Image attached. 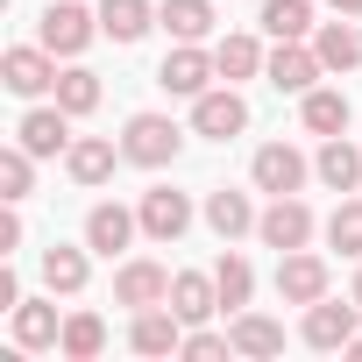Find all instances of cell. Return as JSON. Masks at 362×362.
<instances>
[{"instance_id":"obj_1","label":"cell","mask_w":362,"mask_h":362,"mask_svg":"<svg viewBox=\"0 0 362 362\" xmlns=\"http://www.w3.org/2000/svg\"><path fill=\"white\" fill-rule=\"evenodd\" d=\"M177 149H185V135H177V121H170V114H135V121H128V135H121V156H128V163H142V170L177 163Z\"/></svg>"},{"instance_id":"obj_2","label":"cell","mask_w":362,"mask_h":362,"mask_svg":"<svg viewBox=\"0 0 362 362\" xmlns=\"http://www.w3.org/2000/svg\"><path fill=\"white\" fill-rule=\"evenodd\" d=\"M256 235H263V249L291 256V249H305V242H313V206H305L298 192H284V199H270V206L256 214Z\"/></svg>"},{"instance_id":"obj_3","label":"cell","mask_w":362,"mask_h":362,"mask_svg":"<svg viewBox=\"0 0 362 362\" xmlns=\"http://www.w3.org/2000/svg\"><path fill=\"white\" fill-rule=\"evenodd\" d=\"M192 128H199L206 142H228V135H242V128H249V100L221 78V86H206V93L192 100Z\"/></svg>"},{"instance_id":"obj_4","label":"cell","mask_w":362,"mask_h":362,"mask_svg":"<svg viewBox=\"0 0 362 362\" xmlns=\"http://www.w3.org/2000/svg\"><path fill=\"white\" fill-rule=\"evenodd\" d=\"M93 36H100V15H86L78 0H50L43 8V50L50 57H78Z\"/></svg>"},{"instance_id":"obj_5","label":"cell","mask_w":362,"mask_h":362,"mask_svg":"<svg viewBox=\"0 0 362 362\" xmlns=\"http://www.w3.org/2000/svg\"><path fill=\"white\" fill-rule=\"evenodd\" d=\"M214 78H221V64H214V50H199V43H177V50L163 57V71H156V86L177 93V100H199Z\"/></svg>"},{"instance_id":"obj_6","label":"cell","mask_w":362,"mask_h":362,"mask_svg":"<svg viewBox=\"0 0 362 362\" xmlns=\"http://www.w3.org/2000/svg\"><path fill=\"white\" fill-rule=\"evenodd\" d=\"M249 177H256V192L284 199V192H298L305 177H313V163H305L291 142H263V149H256V163H249Z\"/></svg>"},{"instance_id":"obj_7","label":"cell","mask_w":362,"mask_h":362,"mask_svg":"<svg viewBox=\"0 0 362 362\" xmlns=\"http://www.w3.org/2000/svg\"><path fill=\"white\" fill-rule=\"evenodd\" d=\"M114 305H128V313H142V305H170V270L149 263V256L121 263V270H114Z\"/></svg>"},{"instance_id":"obj_8","label":"cell","mask_w":362,"mask_h":362,"mask_svg":"<svg viewBox=\"0 0 362 362\" xmlns=\"http://www.w3.org/2000/svg\"><path fill=\"white\" fill-rule=\"evenodd\" d=\"M355 320H362V305H355V298H348V305H334V298H313V305H305V348H320V355L348 348V341L362 334Z\"/></svg>"},{"instance_id":"obj_9","label":"cell","mask_w":362,"mask_h":362,"mask_svg":"<svg viewBox=\"0 0 362 362\" xmlns=\"http://www.w3.org/2000/svg\"><path fill=\"white\" fill-rule=\"evenodd\" d=\"M0 78H8V93H22V100L57 93V57H50L43 43H22V50H8V57H0Z\"/></svg>"},{"instance_id":"obj_10","label":"cell","mask_w":362,"mask_h":362,"mask_svg":"<svg viewBox=\"0 0 362 362\" xmlns=\"http://www.w3.org/2000/svg\"><path fill=\"white\" fill-rule=\"evenodd\" d=\"M263 78H270L277 93H313V86L327 78V64H320V50H305V43H277V50L263 57Z\"/></svg>"},{"instance_id":"obj_11","label":"cell","mask_w":362,"mask_h":362,"mask_svg":"<svg viewBox=\"0 0 362 362\" xmlns=\"http://www.w3.org/2000/svg\"><path fill=\"white\" fill-rule=\"evenodd\" d=\"M135 214H142V235H149V242H177V235L192 228V199L170 192V185H149Z\"/></svg>"},{"instance_id":"obj_12","label":"cell","mask_w":362,"mask_h":362,"mask_svg":"<svg viewBox=\"0 0 362 362\" xmlns=\"http://www.w3.org/2000/svg\"><path fill=\"white\" fill-rule=\"evenodd\" d=\"M277 298H284V305H313V298H327V263H320L313 249L277 256Z\"/></svg>"},{"instance_id":"obj_13","label":"cell","mask_w":362,"mask_h":362,"mask_svg":"<svg viewBox=\"0 0 362 362\" xmlns=\"http://www.w3.org/2000/svg\"><path fill=\"white\" fill-rule=\"evenodd\" d=\"M128 348L135 355H177L185 348V320H177L170 305H142L135 327H128Z\"/></svg>"},{"instance_id":"obj_14","label":"cell","mask_w":362,"mask_h":362,"mask_svg":"<svg viewBox=\"0 0 362 362\" xmlns=\"http://www.w3.org/2000/svg\"><path fill=\"white\" fill-rule=\"evenodd\" d=\"M15 142H22L29 156H64V149H71V114H64V107H29L22 128H15Z\"/></svg>"},{"instance_id":"obj_15","label":"cell","mask_w":362,"mask_h":362,"mask_svg":"<svg viewBox=\"0 0 362 362\" xmlns=\"http://www.w3.org/2000/svg\"><path fill=\"white\" fill-rule=\"evenodd\" d=\"M313 177L327 192H355L362 185V149L348 135H320V156H313Z\"/></svg>"},{"instance_id":"obj_16","label":"cell","mask_w":362,"mask_h":362,"mask_svg":"<svg viewBox=\"0 0 362 362\" xmlns=\"http://www.w3.org/2000/svg\"><path fill=\"white\" fill-rule=\"evenodd\" d=\"M135 228H142V214H128V206L100 199V206L86 214V249H100V256H121V249L135 242Z\"/></svg>"},{"instance_id":"obj_17","label":"cell","mask_w":362,"mask_h":362,"mask_svg":"<svg viewBox=\"0 0 362 362\" xmlns=\"http://www.w3.org/2000/svg\"><path fill=\"white\" fill-rule=\"evenodd\" d=\"M50 298H57V291H50ZM50 298H22V305H15V348H22V355H36V348H57V341H64V320H57V305H50Z\"/></svg>"},{"instance_id":"obj_18","label":"cell","mask_w":362,"mask_h":362,"mask_svg":"<svg viewBox=\"0 0 362 362\" xmlns=\"http://www.w3.org/2000/svg\"><path fill=\"white\" fill-rule=\"evenodd\" d=\"M170 313L185 320V327L214 320V313H221V284H214L206 270H177V277H170Z\"/></svg>"},{"instance_id":"obj_19","label":"cell","mask_w":362,"mask_h":362,"mask_svg":"<svg viewBox=\"0 0 362 362\" xmlns=\"http://www.w3.org/2000/svg\"><path fill=\"white\" fill-rule=\"evenodd\" d=\"M156 29L177 36V43H206V36H214V0H163V8H156Z\"/></svg>"},{"instance_id":"obj_20","label":"cell","mask_w":362,"mask_h":362,"mask_svg":"<svg viewBox=\"0 0 362 362\" xmlns=\"http://www.w3.org/2000/svg\"><path fill=\"white\" fill-rule=\"evenodd\" d=\"M298 114H305V135H348V93H334V86H313V93H298Z\"/></svg>"},{"instance_id":"obj_21","label":"cell","mask_w":362,"mask_h":362,"mask_svg":"<svg viewBox=\"0 0 362 362\" xmlns=\"http://www.w3.org/2000/svg\"><path fill=\"white\" fill-rule=\"evenodd\" d=\"M149 29H156V8H149V0H100V36L142 43Z\"/></svg>"},{"instance_id":"obj_22","label":"cell","mask_w":362,"mask_h":362,"mask_svg":"<svg viewBox=\"0 0 362 362\" xmlns=\"http://www.w3.org/2000/svg\"><path fill=\"white\" fill-rule=\"evenodd\" d=\"M114 156H121V149H114L107 135H78V142L64 149V170L78 177V185H107V177H114Z\"/></svg>"},{"instance_id":"obj_23","label":"cell","mask_w":362,"mask_h":362,"mask_svg":"<svg viewBox=\"0 0 362 362\" xmlns=\"http://www.w3.org/2000/svg\"><path fill=\"white\" fill-rule=\"evenodd\" d=\"M206 228L221 235V242H242L249 228H256V206H249V192H206Z\"/></svg>"},{"instance_id":"obj_24","label":"cell","mask_w":362,"mask_h":362,"mask_svg":"<svg viewBox=\"0 0 362 362\" xmlns=\"http://www.w3.org/2000/svg\"><path fill=\"white\" fill-rule=\"evenodd\" d=\"M228 341H235V355H284V327L270 320V313H235V327H228Z\"/></svg>"},{"instance_id":"obj_25","label":"cell","mask_w":362,"mask_h":362,"mask_svg":"<svg viewBox=\"0 0 362 362\" xmlns=\"http://www.w3.org/2000/svg\"><path fill=\"white\" fill-rule=\"evenodd\" d=\"M313 50H320L327 71H355V64H362V29H355V22H320V29H313Z\"/></svg>"},{"instance_id":"obj_26","label":"cell","mask_w":362,"mask_h":362,"mask_svg":"<svg viewBox=\"0 0 362 362\" xmlns=\"http://www.w3.org/2000/svg\"><path fill=\"white\" fill-rule=\"evenodd\" d=\"M277 43H305L320 22H313V8H305V0H263V15H256Z\"/></svg>"},{"instance_id":"obj_27","label":"cell","mask_w":362,"mask_h":362,"mask_svg":"<svg viewBox=\"0 0 362 362\" xmlns=\"http://www.w3.org/2000/svg\"><path fill=\"white\" fill-rule=\"evenodd\" d=\"M214 64H221L228 86H242V78L263 71V43H256V36H221V43H214Z\"/></svg>"},{"instance_id":"obj_28","label":"cell","mask_w":362,"mask_h":362,"mask_svg":"<svg viewBox=\"0 0 362 362\" xmlns=\"http://www.w3.org/2000/svg\"><path fill=\"white\" fill-rule=\"evenodd\" d=\"M214 284H221V313H249V291H256V270H249V256H221L214 263Z\"/></svg>"},{"instance_id":"obj_29","label":"cell","mask_w":362,"mask_h":362,"mask_svg":"<svg viewBox=\"0 0 362 362\" xmlns=\"http://www.w3.org/2000/svg\"><path fill=\"white\" fill-rule=\"evenodd\" d=\"M43 284L64 291V298H78V291H86V249H64V242L43 249Z\"/></svg>"},{"instance_id":"obj_30","label":"cell","mask_w":362,"mask_h":362,"mask_svg":"<svg viewBox=\"0 0 362 362\" xmlns=\"http://www.w3.org/2000/svg\"><path fill=\"white\" fill-rule=\"evenodd\" d=\"M57 348H64L71 362H93V355L107 348V320H100V313H71V320H64V341H57Z\"/></svg>"},{"instance_id":"obj_31","label":"cell","mask_w":362,"mask_h":362,"mask_svg":"<svg viewBox=\"0 0 362 362\" xmlns=\"http://www.w3.org/2000/svg\"><path fill=\"white\" fill-rule=\"evenodd\" d=\"M29 185H36V156L15 142V149H0V199L8 206H22L29 199Z\"/></svg>"},{"instance_id":"obj_32","label":"cell","mask_w":362,"mask_h":362,"mask_svg":"<svg viewBox=\"0 0 362 362\" xmlns=\"http://www.w3.org/2000/svg\"><path fill=\"white\" fill-rule=\"evenodd\" d=\"M57 107L78 121V114H93L100 107V78L86 71V64H71V71H57Z\"/></svg>"},{"instance_id":"obj_33","label":"cell","mask_w":362,"mask_h":362,"mask_svg":"<svg viewBox=\"0 0 362 362\" xmlns=\"http://www.w3.org/2000/svg\"><path fill=\"white\" fill-rule=\"evenodd\" d=\"M327 242H334L341 256H355V263H362V199H341V206L327 214Z\"/></svg>"},{"instance_id":"obj_34","label":"cell","mask_w":362,"mask_h":362,"mask_svg":"<svg viewBox=\"0 0 362 362\" xmlns=\"http://www.w3.org/2000/svg\"><path fill=\"white\" fill-rule=\"evenodd\" d=\"M177 355H192V362H221V355H235V341H228V334H206V327H192Z\"/></svg>"},{"instance_id":"obj_35","label":"cell","mask_w":362,"mask_h":362,"mask_svg":"<svg viewBox=\"0 0 362 362\" xmlns=\"http://www.w3.org/2000/svg\"><path fill=\"white\" fill-rule=\"evenodd\" d=\"M8 249H22V214H15V206L0 214V256H8Z\"/></svg>"},{"instance_id":"obj_36","label":"cell","mask_w":362,"mask_h":362,"mask_svg":"<svg viewBox=\"0 0 362 362\" xmlns=\"http://www.w3.org/2000/svg\"><path fill=\"white\" fill-rule=\"evenodd\" d=\"M327 8H334V15H362V0H327Z\"/></svg>"},{"instance_id":"obj_37","label":"cell","mask_w":362,"mask_h":362,"mask_svg":"<svg viewBox=\"0 0 362 362\" xmlns=\"http://www.w3.org/2000/svg\"><path fill=\"white\" fill-rule=\"evenodd\" d=\"M341 355H355V362H362V334H355V341H348V348H341Z\"/></svg>"},{"instance_id":"obj_38","label":"cell","mask_w":362,"mask_h":362,"mask_svg":"<svg viewBox=\"0 0 362 362\" xmlns=\"http://www.w3.org/2000/svg\"><path fill=\"white\" fill-rule=\"evenodd\" d=\"M355 305H362V270H355Z\"/></svg>"}]
</instances>
